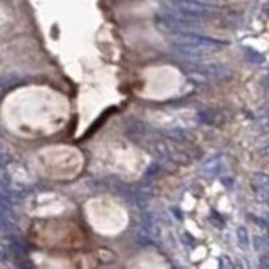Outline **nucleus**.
<instances>
[{"instance_id": "1", "label": "nucleus", "mask_w": 269, "mask_h": 269, "mask_svg": "<svg viewBox=\"0 0 269 269\" xmlns=\"http://www.w3.org/2000/svg\"><path fill=\"white\" fill-rule=\"evenodd\" d=\"M168 14L175 15L182 21H202L212 15V9L200 0H170Z\"/></svg>"}, {"instance_id": "2", "label": "nucleus", "mask_w": 269, "mask_h": 269, "mask_svg": "<svg viewBox=\"0 0 269 269\" xmlns=\"http://www.w3.org/2000/svg\"><path fill=\"white\" fill-rule=\"evenodd\" d=\"M9 207H3V206H0V229L2 230H5V232H9V230H12V221H10V217H9Z\"/></svg>"}, {"instance_id": "3", "label": "nucleus", "mask_w": 269, "mask_h": 269, "mask_svg": "<svg viewBox=\"0 0 269 269\" xmlns=\"http://www.w3.org/2000/svg\"><path fill=\"white\" fill-rule=\"evenodd\" d=\"M0 206L9 207V209L12 207V194L7 188V185H3L2 182H0Z\"/></svg>"}, {"instance_id": "4", "label": "nucleus", "mask_w": 269, "mask_h": 269, "mask_svg": "<svg viewBox=\"0 0 269 269\" xmlns=\"http://www.w3.org/2000/svg\"><path fill=\"white\" fill-rule=\"evenodd\" d=\"M200 120L206 121L209 124H215L219 121V113L212 111V109H206V111H200Z\"/></svg>"}, {"instance_id": "5", "label": "nucleus", "mask_w": 269, "mask_h": 269, "mask_svg": "<svg viewBox=\"0 0 269 269\" xmlns=\"http://www.w3.org/2000/svg\"><path fill=\"white\" fill-rule=\"evenodd\" d=\"M254 248H256V251L269 252V237H256Z\"/></svg>"}, {"instance_id": "6", "label": "nucleus", "mask_w": 269, "mask_h": 269, "mask_svg": "<svg viewBox=\"0 0 269 269\" xmlns=\"http://www.w3.org/2000/svg\"><path fill=\"white\" fill-rule=\"evenodd\" d=\"M237 241H239L241 248H246V246L249 244V237H248L246 227H239V229H237Z\"/></svg>"}, {"instance_id": "7", "label": "nucleus", "mask_w": 269, "mask_h": 269, "mask_svg": "<svg viewBox=\"0 0 269 269\" xmlns=\"http://www.w3.org/2000/svg\"><path fill=\"white\" fill-rule=\"evenodd\" d=\"M259 269H269V254H264L259 257V263H257Z\"/></svg>"}]
</instances>
